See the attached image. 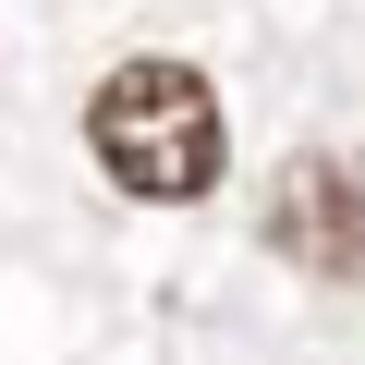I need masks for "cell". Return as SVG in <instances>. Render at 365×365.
Wrapping results in <instances>:
<instances>
[{"label": "cell", "instance_id": "1", "mask_svg": "<svg viewBox=\"0 0 365 365\" xmlns=\"http://www.w3.org/2000/svg\"><path fill=\"white\" fill-rule=\"evenodd\" d=\"M86 158L134 207H207L232 170V110L182 49H134L86 86Z\"/></svg>", "mask_w": 365, "mask_h": 365}, {"label": "cell", "instance_id": "2", "mask_svg": "<svg viewBox=\"0 0 365 365\" xmlns=\"http://www.w3.org/2000/svg\"><path fill=\"white\" fill-rule=\"evenodd\" d=\"M256 244L329 292L365 280V146H292L256 195Z\"/></svg>", "mask_w": 365, "mask_h": 365}]
</instances>
